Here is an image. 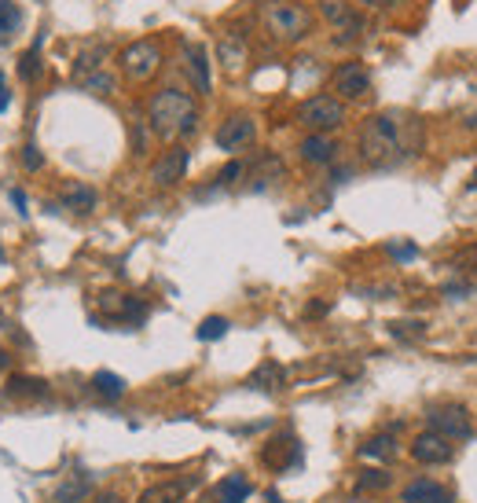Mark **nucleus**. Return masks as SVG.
Returning a JSON list of instances; mask_svg holds the SVG:
<instances>
[{
	"instance_id": "2f4dec72",
	"label": "nucleus",
	"mask_w": 477,
	"mask_h": 503,
	"mask_svg": "<svg viewBox=\"0 0 477 503\" xmlns=\"http://www.w3.org/2000/svg\"><path fill=\"white\" fill-rule=\"evenodd\" d=\"M390 334H393V339H404V342H415V339L427 334V323H422V320H393Z\"/></svg>"
},
{
	"instance_id": "de8ad7c7",
	"label": "nucleus",
	"mask_w": 477,
	"mask_h": 503,
	"mask_svg": "<svg viewBox=\"0 0 477 503\" xmlns=\"http://www.w3.org/2000/svg\"><path fill=\"white\" fill-rule=\"evenodd\" d=\"M470 126H477V115H473V118H470Z\"/></svg>"
},
{
	"instance_id": "f8f14e48",
	"label": "nucleus",
	"mask_w": 477,
	"mask_h": 503,
	"mask_svg": "<svg viewBox=\"0 0 477 503\" xmlns=\"http://www.w3.org/2000/svg\"><path fill=\"white\" fill-rule=\"evenodd\" d=\"M316 8H320V15H324L331 26L345 30L338 41H353V37H360L363 23H360V15L353 12V5H349V0H316Z\"/></svg>"
},
{
	"instance_id": "f257e3e1",
	"label": "nucleus",
	"mask_w": 477,
	"mask_h": 503,
	"mask_svg": "<svg viewBox=\"0 0 477 503\" xmlns=\"http://www.w3.org/2000/svg\"><path fill=\"white\" fill-rule=\"evenodd\" d=\"M422 151V122L411 115H371L360 126V158L371 170H393Z\"/></svg>"
},
{
	"instance_id": "a18cd8bd",
	"label": "nucleus",
	"mask_w": 477,
	"mask_h": 503,
	"mask_svg": "<svg viewBox=\"0 0 477 503\" xmlns=\"http://www.w3.org/2000/svg\"><path fill=\"white\" fill-rule=\"evenodd\" d=\"M198 503H217V499H214V496H206V499H198Z\"/></svg>"
},
{
	"instance_id": "9d476101",
	"label": "nucleus",
	"mask_w": 477,
	"mask_h": 503,
	"mask_svg": "<svg viewBox=\"0 0 477 503\" xmlns=\"http://www.w3.org/2000/svg\"><path fill=\"white\" fill-rule=\"evenodd\" d=\"M331 88L338 92L342 103H345V99H360V96H367V88H371V74H367L363 63H342V67L331 74Z\"/></svg>"
},
{
	"instance_id": "dca6fc26",
	"label": "nucleus",
	"mask_w": 477,
	"mask_h": 503,
	"mask_svg": "<svg viewBox=\"0 0 477 503\" xmlns=\"http://www.w3.org/2000/svg\"><path fill=\"white\" fill-rule=\"evenodd\" d=\"M195 478H170V481H154L140 492L136 503H184L188 492H191Z\"/></svg>"
},
{
	"instance_id": "7ed1b4c3",
	"label": "nucleus",
	"mask_w": 477,
	"mask_h": 503,
	"mask_svg": "<svg viewBox=\"0 0 477 503\" xmlns=\"http://www.w3.org/2000/svg\"><path fill=\"white\" fill-rule=\"evenodd\" d=\"M261 19H264V30L283 44H294V41L308 37V30H312V12L305 5H298V0H269Z\"/></svg>"
},
{
	"instance_id": "6ab92c4d",
	"label": "nucleus",
	"mask_w": 477,
	"mask_h": 503,
	"mask_svg": "<svg viewBox=\"0 0 477 503\" xmlns=\"http://www.w3.org/2000/svg\"><path fill=\"white\" fill-rule=\"evenodd\" d=\"M60 202H63L70 213H78V217H88V213L96 210L99 195H96V188H92V184H85V181H70V184L63 188Z\"/></svg>"
},
{
	"instance_id": "49530a36",
	"label": "nucleus",
	"mask_w": 477,
	"mask_h": 503,
	"mask_svg": "<svg viewBox=\"0 0 477 503\" xmlns=\"http://www.w3.org/2000/svg\"><path fill=\"white\" fill-rule=\"evenodd\" d=\"M470 191H477V177H473V181H470Z\"/></svg>"
},
{
	"instance_id": "423d86ee",
	"label": "nucleus",
	"mask_w": 477,
	"mask_h": 503,
	"mask_svg": "<svg viewBox=\"0 0 477 503\" xmlns=\"http://www.w3.org/2000/svg\"><path fill=\"white\" fill-rule=\"evenodd\" d=\"M118 63H122V74L133 85H143V81H151L158 74V67H162V48H158V41H151V37L133 41L129 48H122Z\"/></svg>"
},
{
	"instance_id": "f3484780",
	"label": "nucleus",
	"mask_w": 477,
	"mask_h": 503,
	"mask_svg": "<svg viewBox=\"0 0 477 503\" xmlns=\"http://www.w3.org/2000/svg\"><path fill=\"white\" fill-rule=\"evenodd\" d=\"M404 503H455L452 489L434 481V478H418V481H408L404 492H400Z\"/></svg>"
},
{
	"instance_id": "ddd939ff",
	"label": "nucleus",
	"mask_w": 477,
	"mask_h": 503,
	"mask_svg": "<svg viewBox=\"0 0 477 503\" xmlns=\"http://www.w3.org/2000/svg\"><path fill=\"white\" fill-rule=\"evenodd\" d=\"M96 302H99V309L107 312L111 320H122V323H140V320L147 316L143 302H140V298H129V294H122V291H103Z\"/></svg>"
},
{
	"instance_id": "0eeeda50",
	"label": "nucleus",
	"mask_w": 477,
	"mask_h": 503,
	"mask_svg": "<svg viewBox=\"0 0 477 503\" xmlns=\"http://www.w3.org/2000/svg\"><path fill=\"white\" fill-rule=\"evenodd\" d=\"M408 456L418 463V467H448L455 460V444L434 430H422L415 433V441L408 444Z\"/></svg>"
},
{
	"instance_id": "37998d69",
	"label": "nucleus",
	"mask_w": 477,
	"mask_h": 503,
	"mask_svg": "<svg viewBox=\"0 0 477 503\" xmlns=\"http://www.w3.org/2000/svg\"><path fill=\"white\" fill-rule=\"evenodd\" d=\"M12 368V353L5 349V346H0V371H8Z\"/></svg>"
},
{
	"instance_id": "58836bf2",
	"label": "nucleus",
	"mask_w": 477,
	"mask_h": 503,
	"mask_svg": "<svg viewBox=\"0 0 477 503\" xmlns=\"http://www.w3.org/2000/svg\"><path fill=\"white\" fill-rule=\"evenodd\" d=\"M8 103H12V92H8V85H5V74H0V115L8 110Z\"/></svg>"
},
{
	"instance_id": "4468645a",
	"label": "nucleus",
	"mask_w": 477,
	"mask_h": 503,
	"mask_svg": "<svg viewBox=\"0 0 477 503\" xmlns=\"http://www.w3.org/2000/svg\"><path fill=\"white\" fill-rule=\"evenodd\" d=\"M184 70H188L191 85L198 88V96H206L209 88H214V78H209V55H206L202 44L184 41Z\"/></svg>"
},
{
	"instance_id": "393cba45",
	"label": "nucleus",
	"mask_w": 477,
	"mask_h": 503,
	"mask_svg": "<svg viewBox=\"0 0 477 503\" xmlns=\"http://www.w3.org/2000/svg\"><path fill=\"white\" fill-rule=\"evenodd\" d=\"M390 485H393V474H390L386 467H363V470H356V481H353V489H356L360 496L386 492Z\"/></svg>"
},
{
	"instance_id": "bb28decb",
	"label": "nucleus",
	"mask_w": 477,
	"mask_h": 503,
	"mask_svg": "<svg viewBox=\"0 0 477 503\" xmlns=\"http://www.w3.org/2000/svg\"><path fill=\"white\" fill-rule=\"evenodd\" d=\"M41 44H44V33L19 55V67L15 70H19V81H26V85H33L41 78V70H44V63H41Z\"/></svg>"
},
{
	"instance_id": "e433bc0d",
	"label": "nucleus",
	"mask_w": 477,
	"mask_h": 503,
	"mask_svg": "<svg viewBox=\"0 0 477 503\" xmlns=\"http://www.w3.org/2000/svg\"><path fill=\"white\" fill-rule=\"evenodd\" d=\"M12 202H15L19 217H26V213H30V210H26V191H23V188H12Z\"/></svg>"
},
{
	"instance_id": "5701e85b",
	"label": "nucleus",
	"mask_w": 477,
	"mask_h": 503,
	"mask_svg": "<svg viewBox=\"0 0 477 503\" xmlns=\"http://www.w3.org/2000/svg\"><path fill=\"white\" fill-rule=\"evenodd\" d=\"M92 496V478L81 470V474H70L56 492H51V503H85Z\"/></svg>"
},
{
	"instance_id": "4be33fe9",
	"label": "nucleus",
	"mask_w": 477,
	"mask_h": 503,
	"mask_svg": "<svg viewBox=\"0 0 477 503\" xmlns=\"http://www.w3.org/2000/svg\"><path fill=\"white\" fill-rule=\"evenodd\" d=\"M107 44L103 41H92V44H85L81 51H78V60H74V81L78 78H85V74H96V70H103V63H107Z\"/></svg>"
},
{
	"instance_id": "c756f323",
	"label": "nucleus",
	"mask_w": 477,
	"mask_h": 503,
	"mask_svg": "<svg viewBox=\"0 0 477 503\" xmlns=\"http://www.w3.org/2000/svg\"><path fill=\"white\" fill-rule=\"evenodd\" d=\"M78 85H81L85 92H92V96H111V92H115V74L103 67V70H96V74L78 78Z\"/></svg>"
},
{
	"instance_id": "2eb2a0df",
	"label": "nucleus",
	"mask_w": 477,
	"mask_h": 503,
	"mask_svg": "<svg viewBox=\"0 0 477 503\" xmlns=\"http://www.w3.org/2000/svg\"><path fill=\"white\" fill-rule=\"evenodd\" d=\"M246 389H261V394H280L287 389V368L280 360H261L250 375H246Z\"/></svg>"
},
{
	"instance_id": "6e6552de",
	"label": "nucleus",
	"mask_w": 477,
	"mask_h": 503,
	"mask_svg": "<svg viewBox=\"0 0 477 503\" xmlns=\"http://www.w3.org/2000/svg\"><path fill=\"white\" fill-rule=\"evenodd\" d=\"M188 165H191V151H188V147H180V144L166 147L162 154L154 158V165H151L154 188H177V184L188 177Z\"/></svg>"
},
{
	"instance_id": "1a4fd4ad",
	"label": "nucleus",
	"mask_w": 477,
	"mask_h": 503,
	"mask_svg": "<svg viewBox=\"0 0 477 503\" xmlns=\"http://www.w3.org/2000/svg\"><path fill=\"white\" fill-rule=\"evenodd\" d=\"M298 463H301V444H298V437L290 430H283V433H276V437H269L261 444V467L283 474V470H290Z\"/></svg>"
},
{
	"instance_id": "412c9836",
	"label": "nucleus",
	"mask_w": 477,
	"mask_h": 503,
	"mask_svg": "<svg viewBox=\"0 0 477 503\" xmlns=\"http://www.w3.org/2000/svg\"><path fill=\"white\" fill-rule=\"evenodd\" d=\"M5 397L8 401H41V397H48V382L33 378V375H12L5 386Z\"/></svg>"
},
{
	"instance_id": "20e7f679",
	"label": "nucleus",
	"mask_w": 477,
	"mask_h": 503,
	"mask_svg": "<svg viewBox=\"0 0 477 503\" xmlns=\"http://www.w3.org/2000/svg\"><path fill=\"white\" fill-rule=\"evenodd\" d=\"M298 122L308 129V133H335L345 126V103L338 96H308L301 107H298Z\"/></svg>"
},
{
	"instance_id": "a211bd4d",
	"label": "nucleus",
	"mask_w": 477,
	"mask_h": 503,
	"mask_svg": "<svg viewBox=\"0 0 477 503\" xmlns=\"http://www.w3.org/2000/svg\"><path fill=\"white\" fill-rule=\"evenodd\" d=\"M397 426L393 430H379V433H371L363 444H360V456L363 460H375V463H393L397 460Z\"/></svg>"
},
{
	"instance_id": "a878e982",
	"label": "nucleus",
	"mask_w": 477,
	"mask_h": 503,
	"mask_svg": "<svg viewBox=\"0 0 477 503\" xmlns=\"http://www.w3.org/2000/svg\"><path fill=\"white\" fill-rule=\"evenodd\" d=\"M250 492H253V489H250V481H246L243 474H228V478L217 481L214 499H217V503H246Z\"/></svg>"
},
{
	"instance_id": "b1692460",
	"label": "nucleus",
	"mask_w": 477,
	"mask_h": 503,
	"mask_svg": "<svg viewBox=\"0 0 477 503\" xmlns=\"http://www.w3.org/2000/svg\"><path fill=\"white\" fill-rule=\"evenodd\" d=\"M88 386H92V394H96L99 401H122V397H125V378L115 375V371H96V375L88 378Z\"/></svg>"
},
{
	"instance_id": "c9c22d12",
	"label": "nucleus",
	"mask_w": 477,
	"mask_h": 503,
	"mask_svg": "<svg viewBox=\"0 0 477 503\" xmlns=\"http://www.w3.org/2000/svg\"><path fill=\"white\" fill-rule=\"evenodd\" d=\"M221 55H225V67H232V70L243 63V48H235V44H228V41L221 44Z\"/></svg>"
},
{
	"instance_id": "f03ea898",
	"label": "nucleus",
	"mask_w": 477,
	"mask_h": 503,
	"mask_svg": "<svg viewBox=\"0 0 477 503\" xmlns=\"http://www.w3.org/2000/svg\"><path fill=\"white\" fill-rule=\"evenodd\" d=\"M147 129L166 144L177 136H195L198 133L195 96L184 88H158L147 103Z\"/></svg>"
},
{
	"instance_id": "79ce46f5",
	"label": "nucleus",
	"mask_w": 477,
	"mask_h": 503,
	"mask_svg": "<svg viewBox=\"0 0 477 503\" xmlns=\"http://www.w3.org/2000/svg\"><path fill=\"white\" fill-rule=\"evenodd\" d=\"M360 5H367V8H393L397 0H360Z\"/></svg>"
},
{
	"instance_id": "c85d7f7f",
	"label": "nucleus",
	"mask_w": 477,
	"mask_h": 503,
	"mask_svg": "<svg viewBox=\"0 0 477 503\" xmlns=\"http://www.w3.org/2000/svg\"><path fill=\"white\" fill-rule=\"evenodd\" d=\"M280 177H283V162H280L276 154H261L257 165H253V181H257V188L272 184V181H280Z\"/></svg>"
},
{
	"instance_id": "f704fd0d",
	"label": "nucleus",
	"mask_w": 477,
	"mask_h": 503,
	"mask_svg": "<svg viewBox=\"0 0 477 503\" xmlns=\"http://www.w3.org/2000/svg\"><path fill=\"white\" fill-rule=\"evenodd\" d=\"M386 254L397 257V261H415V257H418V247H415V243H390Z\"/></svg>"
},
{
	"instance_id": "09e8293b",
	"label": "nucleus",
	"mask_w": 477,
	"mask_h": 503,
	"mask_svg": "<svg viewBox=\"0 0 477 503\" xmlns=\"http://www.w3.org/2000/svg\"><path fill=\"white\" fill-rule=\"evenodd\" d=\"M0 261H5V250H0Z\"/></svg>"
},
{
	"instance_id": "39448f33",
	"label": "nucleus",
	"mask_w": 477,
	"mask_h": 503,
	"mask_svg": "<svg viewBox=\"0 0 477 503\" xmlns=\"http://www.w3.org/2000/svg\"><path fill=\"white\" fill-rule=\"evenodd\" d=\"M427 430L448 437L452 444H455V441H470V437H473V415H470V408L459 405V401H441V405L427 408Z\"/></svg>"
},
{
	"instance_id": "aec40b11",
	"label": "nucleus",
	"mask_w": 477,
	"mask_h": 503,
	"mask_svg": "<svg viewBox=\"0 0 477 503\" xmlns=\"http://www.w3.org/2000/svg\"><path fill=\"white\" fill-rule=\"evenodd\" d=\"M301 158L308 162V165H331L335 158H338V144L331 140V136H320V133H308L305 140H301Z\"/></svg>"
},
{
	"instance_id": "ea45409f",
	"label": "nucleus",
	"mask_w": 477,
	"mask_h": 503,
	"mask_svg": "<svg viewBox=\"0 0 477 503\" xmlns=\"http://www.w3.org/2000/svg\"><path fill=\"white\" fill-rule=\"evenodd\" d=\"M92 503H125V499H122V492H115V489H111V492H99Z\"/></svg>"
},
{
	"instance_id": "473e14b6",
	"label": "nucleus",
	"mask_w": 477,
	"mask_h": 503,
	"mask_svg": "<svg viewBox=\"0 0 477 503\" xmlns=\"http://www.w3.org/2000/svg\"><path fill=\"white\" fill-rule=\"evenodd\" d=\"M239 177H246V165H243V162H228L225 170L214 177V188H232Z\"/></svg>"
},
{
	"instance_id": "4c0bfd02",
	"label": "nucleus",
	"mask_w": 477,
	"mask_h": 503,
	"mask_svg": "<svg viewBox=\"0 0 477 503\" xmlns=\"http://www.w3.org/2000/svg\"><path fill=\"white\" fill-rule=\"evenodd\" d=\"M327 309H331L327 302H312V305L305 309V316H308V320H316V316H327Z\"/></svg>"
},
{
	"instance_id": "72a5a7b5",
	"label": "nucleus",
	"mask_w": 477,
	"mask_h": 503,
	"mask_svg": "<svg viewBox=\"0 0 477 503\" xmlns=\"http://www.w3.org/2000/svg\"><path fill=\"white\" fill-rule=\"evenodd\" d=\"M41 165H44L41 147H37V144H26V147H23V170H26V173H37Z\"/></svg>"
},
{
	"instance_id": "9b49d317",
	"label": "nucleus",
	"mask_w": 477,
	"mask_h": 503,
	"mask_svg": "<svg viewBox=\"0 0 477 503\" xmlns=\"http://www.w3.org/2000/svg\"><path fill=\"white\" fill-rule=\"evenodd\" d=\"M253 136H257V122L250 115H232V118L221 122L214 140H217L221 151H243V147L253 144Z\"/></svg>"
},
{
	"instance_id": "c03bdc74",
	"label": "nucleus",
	"mask_w": 477,
	"mask_h": 503,
	"mask_svg": "<svg viewBox=\"0 0 477 503\" xmlns=\"http://www.w3.org/2000/svg\"><path fill=\"white\" fill-rule=\"evenodd\" d=\"M264 503H283V496L276 489H269V492H264Z\"/></svg>"
},
{
	"instance_id": "a19ab883",
	"label": "nucleus",
	"mask_w": 477,
	"mask_h": 503,
	"mask_svg": "<svg viewBox=\"0 0 477 503\" xmlns=\"http://www.w3.org/2000/svg\"><path fill=\"white\" fill-rule=\"evenodd\" d=\"M335 503H375V499H371V496H342V499H335Z\"/></svg>"
},
{
	"instance_id": "7c9ffc66",
	"label": "nucleus",
	"mask_w": 477,
	"mask_h": 503,
	"mask_svg": "<svg viewBox=\"0 0 477 503\" xmlns=\"http://www.w3.org/2000/svg\"><path fill=\"white\" fill-rule=\"evenodd\" d=\"M228 327H232V323H228L225 316H206V320L198 323L195 334H198V342H217V339H225V334H228Z\"/></svg>"
},
{
	"instance_id": "cd10ccee",
	"label": "nucleus",
	"mask_w": 477,
	"mask_h": 503,
	"mask_svg": "<svg viewBox=\"0 0 477 503\" xmlns=\"http://www.w3.org/2000/svg\"><path fill=\"white\" fill-rule=\"evenodd\" d=\"M19 26H23V5L19 0H0V44H12Z\"/></svg>"
}]
</instances>
